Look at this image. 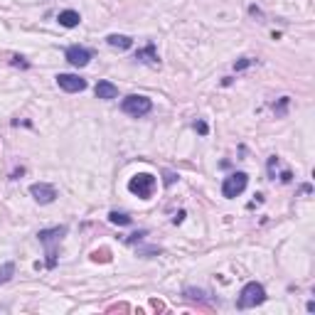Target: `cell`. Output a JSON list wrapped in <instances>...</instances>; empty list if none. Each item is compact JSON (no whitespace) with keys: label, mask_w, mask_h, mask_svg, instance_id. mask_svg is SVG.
<instances>
[{"label":"cell","mask_w":315,"mask_h":315,"mask_svg":"<svg viewBox=\"0 0 315 315\" xmlns=\"http://www.w3.org/2000/svg\"><path fill=\"white\" fill-rule=\"evenodd\" d=\"M67 234V227H54V229H42L37 234V239L47 246V268L57 266V244L62 242V236Z\"/></svg>","instance_id":"6da1fadb"},{"label":"cell","mask_w":315,"mask_h":315,"mask_svg":"<svg viewBox=\"0 0 315 315\" xmlns=\"http://www.w3.org/2000/svg\"><path fill=\"white\" fill-rule=\"evenodd\" d=\"M266 300V291H263V286L261 283H256V281H251V283H246L244 288H242V293H239V305L242 310H246V308H256V305H261Z\"/></svg>","instance_id":"7a4b0ae2"},{"label":"cell","mask_w":315,"mask_h":315,"mask_svg":"<svg viewBox=\"0 0 315 315\" xmlns=\"http://www.w3.org/2000/svg\"><path fill=\"white\" fill-rule=\"evenodd\" d=\"M155 177L150 175V173H138V175H133L131 177V182H128V190L133 192V194H138L140 200H150L153 197V190H155Z\"/></svg>","instance_id":"3957f363"},{"label":"cell","mask_w":315,"mask_h":315,"mask_svg":"<svg viewBox=\"0 0 315 315\" xmlns=\"http://www.w3.org/2000/svg\"><path fill=\"white\" fill-rule=\"evenodd\" d=\"M249 185V175L246 173H231L229 177H224L222 182V194L227 200H234V197H239Z\"/></svg>","instance_id":"277c9868"},{"label":"cell","mask_w":315,"mask_h":315,"mask_svg":"<svg viewBox=\"0 0 315 315\" xmlns=\"http://www.w3.org/2000/svg\"><path fill=\"white\" fill-rule=\"evenodd\" d=\"M121 108H123V113H128V116H133V118H140V116H145V113L153 108V104H150L148 96L131 94V96H126V99L121 101Z\"/></svg>","instance_id":"5b68a950"},{"label":"cell","mask_w":315,"mask_h":315,"mask_svg":"<svg viewBox=\"0 0 315 315\" xmlns=\"http://www.w3.org/2000/svg\"><path fill=\"white\" fill-rule=\"evenodd\" d=\"M30 194L35 197L39 205H50V202H54L57 190H54L52 185H47V182H35V185L30 187Z\"/></svg>","instance_id":"8992f818"},{"label":"cell","mask_w":315,"mask_h":315,"mask_svg":"<svg viewBox=\"0 0 315 315\" xmlns=\"http://www.w3.org/2000/svg\"><path fill=\"white\" fill-rule=\"evenodd\" d=\"M57 84H59V89H64V91H69V94L87 89V82H84L82 76H76V74H59V76H57Z\"/></svg>","instance_id":"52a82bcc"},{"label":"cell","mask_w":315,"mask_h":315,"mask_svg":"<svg viewBox=\"0 0 315 315\" xmlns=\"http://www.w3.org/2000/svg\"><path fill=\"white\" fill-rule=\"evenodd\" d=\"M67 62H69V64H74V67H87V64L91 62V52H89L87 47H79V45H74V47H69V50H67Z\"/></svg>","instance_id":"ba28073f"},{"label":"cell","mask_w":315,"mask_h":315,"mask_svg":"<svg viewBox=\"0 0 315 315\" xmlns=\"http://www.w3.org/2000/svg\"><path fill=\"white\" fill-rule=\"evenodd\" d=\"M136 59L143 62V64H150V67H160V59H158V52L153 45H148L145 50H138L136 52Z\"/></svg>","instance_id":"9c48e42d"},{"label":"cell","mask_w":315,"mask_h":315,"mask_svg":"<svg viewBox=\"0 0 315 315\" xmlns=\"http://www.w3.org/2000/svg\"><path fill=\"white\" fill-rule=\"evenodd\" d=\"M96 96H99V99H104V101L116 99V96H118V87H116V84H111V82H106V79H101V82L96 84Z\"/></svg>","instance_id":"30bf717a"},{"label":"cell","mask_w":315,"mask_h":315,"mask_svg":"<svg viewBox=\"0 0 315 315\" xmlns=\"http://www.w3.org/2000/svg\"><path fill=\"white\" fill-rule=\"evenodd\" d=\"M106 42H108L113 50H131V47H133V39L126 37V35H108Z\"/></svg>","instance_id":"8fae6325"},{"label":"cell","mask_w":315,"mask_h":315,"mask_svg":"<svg viewBox=\"0 0 315 315\" xmlns=\"http://www.w3.org/2000/svg\"><path fill=\"white\" fill-rule=\"evenodd\" d=\"M57 20H59V25H64V27H76L79 22H82L79 13H74V10H62Z\"/></svg>","instance_id":"7c38bea8"},{"label":"cell","mask_w":315,"mask_h":315,"mask_svg":"<svg viewBox=\"0 0 315 315\" xmlns=\"http://www.w3.org/2000/svg\"><path fill=\"white\" fill-rule=\"evenodd\" d=\"M108 222H111V224H118V227H128L133 219H131L126 212H111V214H108Z\"/></svg>","instance_id":"4fadbf2b"},{"label":"cell","mask_w":315,"mask_h":315,"mask_svg":"<svg viewBox=\"0 0 315 315\" xmlns=\"http://www.w3.org/2000/svg\"><path fill=\"white\" fill-rule=\"evenodd\" d=\"M13 273H15V263L10 261V263H3L0 266V286L3 283H8L10 279H13Z\"/></svg>","instance_id":"5bb4252c"},{"label":"cell","mask_w":315,"mask_h":315,"mask_svg":"<svg viewBox=\"0 0 315 315\" xmlns=\"http://www.w3.org/2000/svg\"><path fill=\"white\" fill-rule=\"evenodd\" d=\"M91 261H101V263H108L111 261V251L108 249H96V251H91Z\"/></svg>","instance_id":"9a60e30c"},{"label":"cell","mask_w":315,"mask_h":315,"mask_svg":"<svg viewBox=\"0 0 315 315\" xmlns=\"http://www.w3.org/2000/svg\"><path fill=\"white\" fill-rule=\"evenodd\" d=\"M185 296H187L190 300H205V291H200V288H187Z\"/></svg>","instance_id":"2e32d148"},{"label":"cell","mask_w":315,"mask_h":315,"mask_svg":"<svg viewBox=\"0 0 315 315\" xmlns=\"http://www.w3.org/2000/svg\"><path fill=\"white\" fill-rule=\"evenodd\" d=\"M254 62H256V59H249V57H244V59H239V62L234 64V69H236V71H242V69H249V67H251Z\"/></svg>","instance_id":"e0dca14e"},{"label":"cell","mask_w":315,"mask_h":315,"mask_svg":"<svg viewBox=\"0 0 315 315\" xmlns=\"http://www.w3.org/2000/svg\"><path fill=\"white\" fill-rule=\"evenodd\" d=\"M175 180H177V173H173V170H165V173H163V182H165V185H175Z\"/></svg>","instance_id":"ac0fdd59"},{"label":"cell","mask_w":315,"mask_h":315,"mask_svg":"<svg viewBox=\"0 0 315 315\" xmlns=\"http://www.w3.org/2000/svg\"><path fill=\"white\" fill-rule=\"evenodd\" d=\"M143 236H145V231H136V234H131V236H128L126 242H128V244H136V242H140V239H143Z\"/></svg>","instance_id":"d6986e66"},{"label":"cell","mask_w":315,"mask_h":315,"mask_svg":"<svg viewBox=\"0 0 315 315\" xmlns=\"http://www.w3.org/2000/svg\"><path fill=\"white\" fill-rule=\"evenodd\" d=\"M113 310H121V313H128L131 308H128L126 303H118V305H111V308H108V313H113Z\"/></svg>","instance_id":"ffe728a7"},{"label":"cell","mask_w":315,"mask_h":315,"mask_svg":"<svg viewBox=\"0 0 315 315\" xmlns=\"http://www.w3.org/2000/svg\"><path fill=\"white\" fill-rule=\"evenodd\" d=\"M194 128H197V133H202V136L207 133V123H205V121H197V123H194Z\"/></svg>","instance_id":"44dd1931"},{"label":"cell","mask_w":315,"mask_h":315,"mask_svg":"<svg viewBox=\"0 0 315 315\" xmlns=\"http://www.w3.org/2000/svg\"><path fill=\"white\" fill-rule=\"evenodd\" d=\"M150 305H153L155 310H165V305H163V300H158V298H153V300H150Z\"/></svg>","instance_id":"7402d4cb"},{"label":"cell","mask_w":315,"mask_h":315,"mask_svg":"<svg viewBox=\"0 0 315 315\" xmlns=\"http://www.w3.org/2000/svg\"><path fill=\"white\" fill-rule=\"evenodd\" d=\"M182 219H185V212H177V214H175V219H173V222H175V224H180V222H182Z\"/></svg>","instance_id":"603a6c76"},{"label":"cell","mask_w":315,"mask_h":315,"mask_svg":"<svg viewBox=\"0 0 315 315\" xmlns=\"http://www.w3.org/2000/svg\"><path fill=\"white\" fill-rule=\"evenodd\" d=\"M291 177H293V175H291V173H288V170H286V173H283V175H281V180H283V182H291Z\"/></svg>","instance_id":"cb8c5ba5"}]
</instances>
